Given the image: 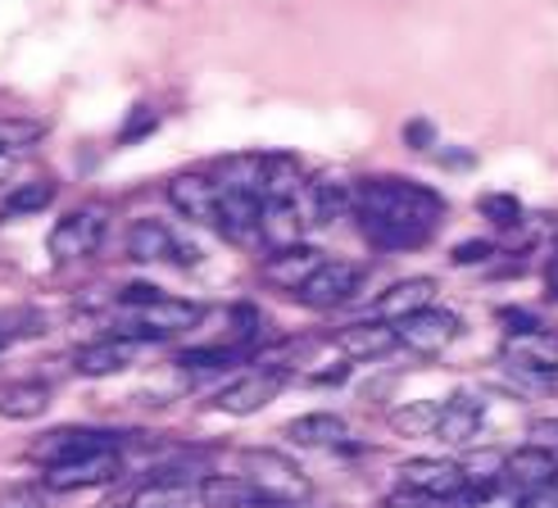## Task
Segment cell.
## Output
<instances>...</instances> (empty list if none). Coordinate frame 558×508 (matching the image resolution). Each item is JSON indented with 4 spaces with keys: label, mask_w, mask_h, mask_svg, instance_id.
I'll list each match as a JSON object with an SVG mask.
<instances>
[{
    "label": "cell",
    "mask_w": 558,
    "mask_h": 508,
    "mask_svg": "<svg viewBox=\"0 0 558 508\" xmlns=\"http://www.w3.org/2000/svg\"><path fill=\"white\" fill-rule=\"evenodd\" d=\"M445 214L436 191L404 178H368L354 186V218L377 250H413L423 245Z\"/></svg>",
    "instance_id": "1"
},
{
    "label": "cell",
    "mask_w": 558,
    "mask_h": 508,
    "mask_svg": "<svg viewBox=\"0 0 558 508\" xmlns=\"http://www.w3.org/2000/svg\"><path fill=\"white\" fill-rule=\"evenodd\" d=\"M205 318V304L178 300V295H155V300H123L114 314V336H132V341H169V336L191 331Z\"/></svg>",
    "instance_id": "2"
},
{
    "label": "cell",
    "mask_w": 558,
    "mask_h": 508,
    "mask_svg": "<svg viewBox=\"0 0 558 508\" xmlns=\"http://www.w3.org/2000/svg\"><path fill=\"white\" fill-rule=\"evenodd\" d=\"M241 476L259 491L264 508H295L310 499V476L277 449H241Z\"/></svg>",
    "instance_id": "3"
},
{
    "label": "cell",
    "mask_w": 558,
    "mask_h": 508,
    "mask_svg": "<svg viewBox=\"0 0 558 508\" xmlns=\"http://www.w3.org/2000/svg\"><path fill=\"white\" fill-rule=\"evenodd\" d=\"M105 205H82V209H69L60 222L50 228L46 237V250L54 264H77V259H92L105 241Z\"/></svg>",
    "instance_id": "4"
},
{
    "label": "cell",
    "mask_w": 558,
    "mask_h": 508,
    "mask_svg": "<svg viewBox=\"0 0 558 508\" xmlns=\"http://www.w3.org/2000/svg\"><path fill=\"white\" fill-rule=\"evenodd\" d=\"M327 264V254L314 250V245H287V250H272L268 259L259 264V281L272 291H287V295H300L310 281L318 277V268Z\"/></svg>",
    "instance_id": "5"
},
{
    "label": "cell",
    "mask_w": 558,
    "mask_h": 508,
    "mask_svg": "<svg viewBox=\"0 0 558 508\" xmlns=\"http://www.w3.org/2000/svg\"><path fill=\"white\" fill-rule=\"evenodd\" d=\"M396 331H400V346H404L409 354L436 359V354H445V350L459 341L463 323H459V314H450V309H436V304H432V309H423V314L396 323Z\"/></svg>",
    "instance_id": "6"
},
{
    "label": "cell",
    "mask_w": 558,
    "mask_h": 508,
    "mask_svg": "<svg viewBox=\"0 0 558 508\" xmlns=\"http://www.w3.org/2000/svg\"><path fill=\"white\" fill-rule=\"evenodd\" d=\"M123 476V459L119 449H100V455L73 459L60 468H46V491L50 495H73V491H92V486H109Z\"/></svg>",
    "instance_id": "7"
},
{
    "label": "cell",
    "mask_w": 558,
    "mask_h": 508,
    "mask_svg": "<svg viewBox=\"0 0 558 508\" xmlns=\"http://www.w3.org/2000/svg\"><path fill=\"white\" fill-rule=\"evenodd\" d=\"M282 386H287V373H282V368L245 373V377L228 382V386L214 395V409H218V413H232V418H250V413H259L264 404H272Z\"/></svg>",
    "instance_id": "8"
},
{
    "label": "cell",
    "mask_w": 558,
    "mask_h": 508,
    "mask_svg": "<svg viewBox=\"0 0 558 508\" xmlns=\"http://www.w3.org/2000/svg\"><path fill=\"white\" fill-rule=\"evenodd\" d=\"M400 486L445 504L454 495H468V476H463L459 459H404L400 463Z\"/></svg>",
    "instance_id": "9"
},
{
    "label": "cell",
    "mask_w": 558,
    "mask_h": 508,
    "mask_svg": "<svg viewBox=\"0 0 558 508\" xmlns=\"http://www.w3.org/2000/svg\"><path fill=\"white\" fill-rule=\"evenodd\" d=\"M100 449H114V436L100 432V427H54L33 445V459L41 468H60V463H73V459L100 455Z\"/></svg>",
    "instance_id": "10"
},
{
    "label": "cell",
    "mask_w": 558,
    "mask_h": 508,
    "mask_svg": "<svg viewBox=\"0 0 558 508\" xmlns=\"http://www.w3.org/2000/svg\"><path fill=\"white\" fill-rule=\"evenodd\" d=\"M359 287H364V268L350 264V259H327V264L318 268V277H314L295 300L310 304V309H341L345 300L359 295Z\"/></svg>",
    "instance_id": "11"
},
{
    "label": "cell",
    "mask_w": 558,
    "mask_h": 508,
    "mask_svg": "<svg viewBox=\"0 0 558 508\" xmlns=\"http://www.w3.org/2000/svg\"><path fill=\"white\" fill-rule=\"evenodd\" d=\"M259 218H264V201H259V195L218 191V222H214V232L222 241H232V245L259 241Z\"/></svg>",
    "instance_id": "12"
},
{
    "label": "cell",
    "mask_w": 558,
    "mask_h": 508,
    "mask_svg": "<svg viewBox=\"0 0 558 508\" xmlns=\"http://www.w3.org/2000/svg\"><path fill=\"white\" fill-rule=\"evenodd\" d=\"M142 341H132V336H100V341L82 346L73 354V373L77 377H114V373H128Z\"/></svg>",
    "instance_id": "13"
},
{
    "label": "cell",
    "mask_w": 558,
    "mask_h": 508,
    "mask_svg": "<svg viewBox=\"0 0 558 508\" xmlns=\"http://www.w3.org/2000/svg\"><path fill=\"white\" fill-rule=\"evenodd\" d=\"M163 191H169V205L186 222H205V228L218 222V182H209L205 173H178Z\"/></svg>",
    "instance_id": "14"
},
{
    "label": "cell",
    "mask_w": 558,
    "mask_h": 508,
    "mask_svg": "<svg viewBox=\"0 0 558 508\" xmlns=\"http://www.w3.org/2000/svg\"><path fill=\"white\" fill-rule=\"evenodd\" d=\"M396 346H400L396 323H381V318H364V323H350V327H341V331H337V350H341L350 363L386 359Z\"/></svg>",
    "instance_id": "15"
},
{
    "label": "cell",
    "mask_w": 558,
    "mask_h": 508,
    "mask_svg": "<svg viewBox=\"0 0 558 508\" xmlns=\"http://www.w3.org/2000/svg\"><path fill=\"white\" fill-rule=\"evenodd\" d=\"M295 205L310 228H327V222H337L345 209H354V186H345L337 178H310V186L300 191Z\"/></svg>",
    "instance_id": "16"
},
{
    "label": "cell",
    "mask_w": 558,
    "mask_h": 508,
    "mask_svg": "<svg viewBox=\"0 0 558 508\" xmlns=\"http://www.w3.org/2000/svg\"><path fill=\"white\" fill-rule=\"evenodd\" d=\"M505 482L518 486L522 495L554 486V482H558V455H549V449H541V445H518V449H509V459H505Z\"/></svg>",
    "instance_id": "17"
},
{
    "label": "cell",
    "mask_w": 558,
    "mask_h": 508,
    "mask_svg": "<svg viewBox=\"0 0 558 508\" xmlns=\"http://www.w3.org/2000/svg\"><path fill=\"white\" fill-rule=\"evenodd\" d=\"M432 300H436V281H432V277H404V281H396V287H386V291L377 295L373 318H381V323H404V318H413V314H423V309H432Z\"/></svg>",
    "instance_id": "18"
},
{
    "label": "cell",
    "mask_w": 558,
    "mask_h": 508,
    "mask_svg": "<svg viewBox=\"0 0 558 508\" xmlns=\"http://www.w3.org/2000/svg\"><path fill=\"white\" fill-rule=\"evenodd\" d=\"M123 245L132 264H178V250H182V241L159 218H136Z\"/></svg>",
    "instance_id": "19"
},
{
    "label": "cell",
    "mask_w": 558,
    "mask_h": 508,
    "mask_svg": "<svg viewBox=\"0 0 558 508\" xmlns=\"http://www.w3.org/2000/svg\"><path fill=\"white\" fill-rule=\"evenodd\" d=\"M54 400V390L50 382L41 377H14V382H0V418H10V422H33L50 409Z\"/></svg>",
    "instance_id": "20"
},
{
    "label": "cell",
    "mask_w": 558,
    "mask_h": 508,
    "mask_svg": "<svg viewBox=\"0 0 558 508\" xmlns=\"http://www.w3.org/2000/svg\"><path fill=\"white\" fill-rule=\"evenodd\" d=\"M287 440H295L304 449H337L350 440V427L341 413H304V418L287 422Z\"/></svg>",
    "instance_id": "21"
},
{
    "label": "cell",
    "mask_w": 558,
    "mask_h": 508,
    "mask_svg": "<svg viewBox=\"0 0 558 508\" xmlns=\"http://www.w3.org/2000/svg\"><path fill=\"white\" fill-rule=\"evenodd\" d=\"M486 422V409L482 400H472V395H454V400H445V413H440V440L445 445H472Z\"/></svg>",
    "instance_id": "22"
},
{
    "label": "cell",
    "mask_w": 558,
    "mask_h": 508,
    "mask_svg": "<svg viewBox=\"0 0 558 508\" xmlns=\"http://www.w3.org/2000/svg\"><path fill=\"white\" fill-rule=\"evenodd\" d=\"M300 228H310L300 214V205L291 201H264V218H259V241L272 250H287L300 245Z\"/></svg>",
    "instance_id": "23"
},
{
    "label": "cell",
    "mask_w": 558,
    "mask_h": 508,
    "mask_svg": "<svg viewBox=\"0 0 558 508\" xmlns=\"http://www.w3.org/2000/svg\"><path fill=\"white\" fill-rule=\"evenodd\" d=\"M264 178H268V155H228L218 164V191H241L264 201Z\"/></svg>",
    "instance_id": "24"
},
{
    "label": "cell",
    "mask_w": 558,
    "mask_h": 508,
    "mask_svg": "<svg viewBox=\"0 0 558 508\" xmlns=\"http://www.w3.org/2000/svg\"><path fill=\"white\" fill-rule=\"evenodd\" d=\"M201 504L205 508H264L259 491L245 476H222V472H209L201 482Z\"/></svg>",
    "instance_id": "25"
},
{
    "label": "cell",
    "mask_w": 558,
    "mask_h": 508,
    "mask_svg": "<svg viewBox=\"0 0 558 508\" xmlns=\"http://www.w3.org/2000/svg\"><path fill=\"white\" fill-rule=\"evenodd\" d=\"M310 186V178H304V168L295 155H268V178H264V201H300V191Z\"/></svg>",
    "instance_id": "26"
},
{
    "label": "cell",
    "mask_w": 558,
    "mask_h": 508,
    "mask_svg": "<svg viewBox=\"0 0 558 508\" xmlns=\"http://www.w3.org/2000/svg\"><path fill=\"white\" fill-rule=\"evenodd\" d=\"M440 413H445V404H436V400H409L400 409H390L386 422L400 436H436L440 432Z\"/></svg>",
    "instance_id": "27"
},
{
    "label": "cell",
    "mask_w": 558,
    "mask_h": 508,
    "mask_svg": "<svg viewBox=\"0 0 558 508\" xmlns=\"http://www.w3.org/2000/svg\"><path fill=\"white\" fill-rule=\"evenodd\" d=\"M505 459H509V455H499V449H472V455H463L459 468H463V476H468V495L505 482Z\"/></svg>",
    "instance_id": "28"
},
{
    "label": "cell",
    "mask_w": 558,
    "mask_h": 508,
    "mask_svg": "<svg viewBox=\"0 0 558 508\" xmlns=\"http://www.w3.org/2000/svg\"><path fill=\"white\" fill-rule=\"evenodd\" d=\"M54 205V182H27V186H14L0 205V218H23V214H41Z\"/></svg>",
    "instance_id": "29"
},
{
    "label": "cell",
    "mask_w": 558,
    "mask_h": 508,
    "mask_svg": "<svg viewBox=\"0 0 558 508\" xmlns=\"http://www.w3.org/2000/svg\"><path fill=\"white\" fill-rule=\"evenodd\" d=\"M46 128L37 119H14L5 114L0 119V150H23V146H33V141H41Z\"/></svg>",
    "instance_id": "30"
},
{
    "label": "cell",
    "mask_w": 558,
    "mask_h": 508,
    "mask_svg": "<svg viewBox=\"0 0 558 508\" xmlns=\"http://www.w3.org/2000/svg\"><path fill=\"white\" fill-rule=\"evenodd\" d=\"M477 209L495 222V228H522V205L513 201V195H482Z\"/></svg>",
    "instance_id": "31"
},
{
    "label": "cell",
    "mask_w": 558,
    "mask_h": 508,
    "mask_svg": "<svg viewBox=\"0 0 558 508\" xmlns=\"http://www.w3.org/2000/svg\"><path fill=\"white\" fill-rule=\"evenodd\" d=\"M522 491L518 486H509V482H499V486H486V491H472L468 495V504L472 508H522Z\"/></svg>",
    "instance_id": "32"
},
{
    "label": "cell",
    "mask_w": 558,
    "mask_h": 508,
    "mask_svg": "<svg viewBox=\"0 0 558 508\" xmlns=\"http://www.w3.org/2000/svg\"><path fill=\"white\" fill-rule=\"evenodd\" d=\"M0 508H46V491L33 486V482L0 486Z\"/></svg>",
    "instance_id": "33"
},
{
    "label": "cell",
    "mask_w": 558,
    "mask_h": 508,
    "mask_svg": "<svg viewBox=\"0 0 558 508\" xmlns=\"http://www.w3.org/2000/svg\"><path fill=\"white\" fill-rule=\"evenodd\" d=\"M155 128H159L155 109L136 105V109H132V119H128V128H123V141H136V136H146V132H155Z\"/></svg>",
    "instance_id": "34"
},
{
    "label": "cell",
    "mask_w": 558,
    "mask_h": 508,
    "mask_svg": "<svg viewBox=\"0 0 558 508\" xmlns=\"http://www.w3.org/2000/svg\"><path fill=\"white\" fill-rule=\"evenodd\" d=\"M450 259L454 264H482V259H495V245L490 241H463V245H454Z\"/></svg>",
    "instance_id": "35"
},
{
    "label": "cell",
    "mask_w": 558,
    "mask_h": 508,
    "mask_svg": "<svg viewBox=\"0 0 558 508\" xmlns=\"http://www.w3.org/2000/svg\"><path fill=\"white\" fill-rule=\"evenodd\" d=\"M526 445H541V449H549V455H558V422L554 418L532 422V440H526Z\"/></svg>",
    "instance_id": "36"
},
{
    "label": "cell",
    "mask_w": 558,
    "mask_h": 508,
    "mask_svg": "<svg viewBox=\"0 0 558 508\" xmlns=\"http://www.w3.org/2000/svg\"><path fill=\"white\" fill-rule=\"evenodd\" d=\"M499 318L509 323V336H513V331H541V318L526 314V309H499Z\"/></svg>",
    "instance_id": "37"
},
{
    "label": "cell",
    "mask_w": 558,
    "mask_h": 508,
    "mask_svg": "<svg viewBox=\"0 0 558 508\" xmlns=\"http://www.w3.org/2000/svg\"><path fill=\"white\" fill-rule=\"evenodd\" d=\"M381 508H440V499H427V495H417V491H396Z\"/></svg>",
    "instance_id": "38"
},
{
    "label": "cell",
    "mask_w": 558,
    "mask_h": 508,
    "mask_svg": "<svg viewBox=\"0 0 558 508\" xmlns=\"http://www.w3.org/2000/svg\"><path fill=\"white\" fill-rule=\"evenodd\" d=\"M432 136H436V132H432V123H423V119L404 128V141H409V146H417V150L432 146Z\"/></svg>",
    "instance_id": "39"
},
{
    "label": "cell",
    "mask_w": 558,
    "mask_h": 508,
    "mask_svg": "<svg viewBox=\"0 0 558 508\" xmlns=\"http://www.w3.org/2000/svg\"><path fill=\"white\" fill-rule=\"evenodd\" d=\"M522 508H558V486H545V491H532L522 499Z\"/></svg>",
    "instance_id": "40"
},
{
    "label": "cell",
    "mask_w": 558,
    "mask_h": 508,
    "mask_svg": "<svg viewBox=\"0 0 558 508\" xmlns=\"http://www.w3.org/2000/svg\"><path fill=\"white\" fill-rule=\"evenodd\" d=\"M14 168H19V155L14 150H0V186L14 178Z\"/></svg>",
    "instance_id": "41"
},
{
    "label": "cell",
    "mask_w": 558,
    "mask_h": 508,
    "mask_svg": "<svg viewBox=\"0 0 558 508\" xmlns=\"http://www.w3.org/2000/svg\"><path fill=\"white\" fill-rule=\"evenodd\" d=\"M545 287H549V295L558 300V254L549 259V268H545Z\"/></svg>",
    "instance_id": "42"
},
{
    "label": "cell",
    "mask_w": 558,
    "mask_h": 508,
    "mask_svg": "<svg viewBox=\"0 0 558 508\" xmlns=\"http://www.w3.org/2000/svg\"><path fill=\"white\" fill-rule=\"evenodd\" d=\"M5 346H10V331H5V327H0V350H5Z\"/></svg>",
    "instance_id": "43"
}]
</instances>
